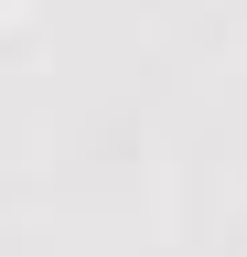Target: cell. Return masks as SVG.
<instances>
[{
	"mask_svg": "<svg viewBox=\"0 0 247 257\" xmlns=\"http://www.w3.org/2000/svg\"><path fill=\"white\" fill-rule=\"evenodd\" d=\"M0 11H11V0H0Z\"/></svg>",
	"mask_w": 247,
	"mask_h": 257,
	"instance_id": "1",
	"label": "cell"
}]
</instances>
